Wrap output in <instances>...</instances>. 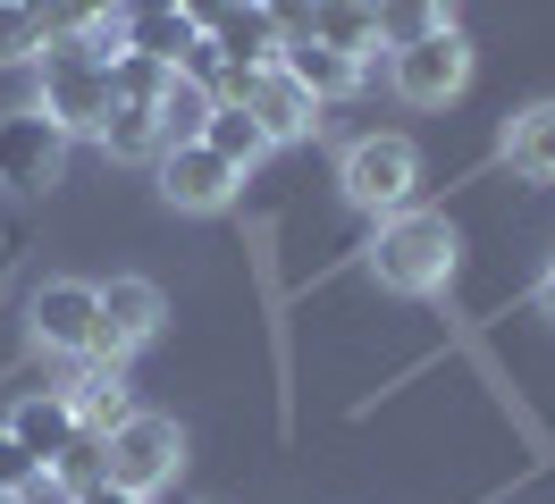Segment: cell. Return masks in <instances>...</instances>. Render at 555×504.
I'll return each instance as SVG.
<instances>
[{"label": "cell", "mask_w": 555, "mask_h": 504, "mask_svg": "<svg viewBox=\"0 0 555 504\" xmlns=\"http://www.w3.org/2000/svg\"><path fill=\"white\" fill-rule=\"evenodd\" d=\"M0 504H76V488H68V479H51V470H42L35 488H17V496H0Z\"/></svg>", "instance_id": "cb8c5ba5"}, {"label": "cell", "mask_w": 555, "mask_h": 504, "mask_svg": "<svg viewBox=\"0 0 555 504\" xmlns=\"http://www.w3.org/2000/svg\"><path fill=\"white\" fill-rule=\"evenodd\" d=\"M337 185H346L353 210H371V219H396V210H413L421 152L404 143V134H362V143H346V160H337Z\"/></svg>", "instance_id": "3957f363"}, {"label": "cell", "mask_w": 555, "mask_h": 504, "mask_svg": "<svg viewBox=\"0 0 555 504\" xmlns=\"http://www.w3.org/2000/svg\"><path fill=\"white\" fill-rule=\"evenodd\" d=\"M539 311L555 320V261H547V277H539Z\"/></svg>", "instance_id": "484cf974"}, {"label": "cell", "mask_w": 555, "mask_h": 504, "mask_svg": "<svg viewBox=\"0 0 555 504\" xmlns=\"http://www.w3.org/2000/svg\"><path fill=\"white\" fill-rule=\"evenodd\" d=\"M236 101L261 118V134H270V143H295V134H312V118H320V101L304 93L286 67H253V76L236 85Z\"/></svg>", "instance_id": "9c48e42d"}, {"label": "cell", "mask_w": 555, "mask_h": 504, "mask_svg": "<svg viewBox=\"0 0 555 504\" xmlns=\"http://www.w3.org/2000/svg\"><path fill=\"white\" fill-rule=\"evenodd\" d=\"M60 396L76 403V429H118V421H127V412H135V403H127V378H118V362H85V378H76V387H60Z\"/></svg>", "instance_id": "2e32d148"}, {"label": "cell", "mask_w": 555, "mask_h": 504, "mask_svg": "<svg viewBox=\"0 0 555 504\" xmlns=\"http://www.w3.org/2000/svg\"><path fill=\"white\" fill-rule=\"evenodd\" d=\"M102 143H109V160H160V152H169V134H160V109H152V101H109Z\"/></svg>", "instance_id": "e0dca14e"}, {"label": "cell", "mask_w": 555, "mask_h": 504, "mask_svg": "<svg viewBox=\"0 0 555 504\" xmlns=\"http://www.w3.org/2000/svg\"><path fill=\"white\" fill-rule=\"evenodd\" d=\"M236 168L219 160L210 143H169L160 152V194H169V210H194V219H210V210H228L236 202Z\"/></svg>", "instance_id": "ba28073f"}, {"label": "cell", "mask_w": 555, "mask_h": 504, "mask_svg": "<svg viewBox=\"0 0 555 504\" xmlns=\"http://www.w3.org/2000/svg\"><path fill=\"white\" fill-rule=\"evenodd\" d=\"M60 168H68V127H60L51 109H9V118H0V185H9V194L60 185Z\"/></svg>", "instance_id": "5b68a950"}, {"label": "cell", "mask_w": 555, "mask_h": 504, "mask_svg": "<svg viewBox=\"0 0 555 504\" xmlns=\"http://www.w3.org/2000/svg\"><path fill=\"white\" fill-rule=\"evenodd\" d=\"M210 42H219L236 67H278V51H286V34H278V17L261 9V0H236V9L210 26Z\"/></svg>", "instance_id": "4fadbf2b"}, {"label": "cell", "mask_w": 555, "mask_h": 504, "mask_svg": "<svg viewBox=\"0 0 555 504\" xmlns=\"http://www.w3.org/2000/svg\"><path fill=\"white\" fill-rule=\"evenodd\" d=\"M463 261V235L438 219V210H396L379 235H371V277L387 295H438Z\"/></svg>", "instance_id": "6da1fadb"}, {"label": "cell", "mask_w": 555, "mask_h": 504, "mask_svg": "<svg viewBox=\"0 0 555 504\" xmlns=\"http://www.w3.org/2000/svg\"><path fill=\"white\" fill-rule=\"evenodd\" d=\"M454 26V0H379V42H421V34Z\"/></svg>", "instance_id": "d6986e66"}, {"label": "cell", "mask_w": 555, "mask_h": 504, "mask_svg": "<svg viewBox=\"0 0 555 504\" xmlns=\"http://www.w3.org/2000/svg\"><path fill=\"white\" fill-rule=\"evenodd\" d=\"M9 437H17V445H26L42 470H51L85 429H76V403H68V396H26L17 412H9Z\"/></svg>", "instance_id": "7c38bea8"}, {"label": "cell", "mask_w": 555, "mask_h": 504, "mask_svg": "<svg viewBox=\"0 0 555 504\" xmlns=\"http://www.w3.org/2000/svg\"><path fill=\"white\" fill-rule=\"evenodd\" d=\"M169 76H177V67L143 60V51H118V60H109V101H152V109H160Z\"/></svg>", "instance_id": "ffe728a7"}, {"label": "cell", "mask_w": 555, "mask_h": 504, "mask_svg": "<svg viewBox=\"0 0 555 504\" xmlns=\"http://www.w3.org/2000/svg\"><path fill=\"white\" fill-rule=\"evenodd\" d=\"M42 17L26 9V0H0V67H35L42 60Z\"/></svg>", "instance_id": "44dd1931"}, {"label": "cell", "mask_w": 555, "mask_h": 504, "mask_svg": "<svg viewBox=\"0 0 555 504\" xmlns=\"http://www.w3.org/2000/svg\"><path fill=\"white\" fill-rule=\"evenodd\" d=\"M118 42L143 51V60H160V67H177L194 42H203V26H194L185 9H143V17H118Z\"/></svg>", "instance_id": "5bb4252c"}, {"label": "cell", "mask_w": 555, "mask_h": 504, "mask_svg": "<svg viewBox=\"0 0 555 504\" xmlns=\"http://www.w3.org/2000/svg\"><path fill=\"white\" fill-rule=\"evenodd\" d=\"M9 261H17V253H9V244H0V277H9Z\"/></svg>", "instance_id": "4316f807"}, {"label": "cell", "mask_w": 555, "mask_h": 504, "mask_svg": "<svg viewBox=\"0 0 555 504\" xmlns=\"http://www.w3.org/2000/svg\"><path fill=\"white\" fill-rule=\"evenodd\" d=\"M35 479H42V463H35V454H26L9 429H0V496H17V488H35Z\"/></svg>", "instance_id": "603a6c76"}, {"label": "cell", "mask_w": 555, "mask_h": 504, "mask_svg": "<svg viewBox=\"0 0 555 504\" xmlns=\"http://www.w3.org/2000/svg\"><path fill=\"white\" fill-rule=\"evenodd\" d=\"M496 152H505V168H514V177L555 185V101L514 109V118H505V134H496Z\"/></svg>", "instance_id": "30bf717a"}, {"label": "cell", "mask_w": 555, "mask_h": 504, "mask_svg": "<svg viewBox=\"0 0 555 504\" xmlns=\"http://www.w3.org/2000/svg\"><path fill=\"white\" fill-rule=\"evenodd\" d=\"M387 76H396V93L413 101V109H447V101L472 85V42H463V26H438V34H421V42H396Z\"/></svg>", "instance_id": "277c9868"}, {"label": "cell", "mask_w": 555, "mask_h": 504, "mask_svg": "<svg viewBox=\"0 0 555 504\" xmlns=\"http://www.w3.org/2000/svg\"><path fill=\"white\" fill-rule=\"evenodd\" d=\"M93 311H102V336H93L85 362H127V353L152 345L160 320H169V302H160L152 277H109V286H93Z\"/></svg>", "instance_id": "8992f818"}, {"label": "cell", "mask_w": 555, "mask_h": 504, "mask_svg": "<svg viewBox=\"0 0 555 504\" xmlns=\"http://www.w3.org/2000/svg\"><path fill=\"white\" fill-rule=\"evenodd\" d=\"M203 118H210V93L185 85V76H169V93H160V134H169V143H194Z\"/></svg>", "instance_id": "7402d4cb"}, {"label": "cell", "mask_w": 555, "mask_h": 504, "mask_svg": "<svg viewBox=\"0 0 555 504\" xmlns=\"http://www.w3.org/2000/svg\"><path fill=\"white\" fill-rule=\"evenodd\" d=\"M35 345L42 353H68V362H85L93 353V336H102V311H93V286L85 277H51V286H35Z\"/></svg>", "instance_id": "52a82bcc"}, {"label": "cell", "mask_w": 555, "mask_h": 504, "mask_svg": "<svg viewBox=\"0 0 555 504\" xmlns=\"http://www.w3.org/2000/svg\"><path fill=\"white\" fill-rule=\"evenodd\" d=\"M320 42L328 51H346V60L371 67V51H379V0H320Z\"/></svg>", "instance_id": "ac0fdd59"}, {"label": "cell", "mask_w": 555, "mask_h": 504, "mask_svg": "<svg viewBox=\"0 0 555 504\" xmlns=\"http://www.w3.org/2000/svg\"><path fill=\"white\" fill-rule=\"evenodd\" d=\"M185 463V429H177L169 412H127L118 429H102V479L109 488H127V496H160Z\"/></svg>", "instance_id": "7a4b0ae2"}, {"label": "cell", "mask_w": 555, "mask_h": 504, "mask_svg": "<svg viewBox=\"0 0 555 504\" xmlns=\"http://www.w3.org/2000/svg\"><path fill=\"white\" fill-rule=\"evenodd\" d=\"M278 67H286V76H295V85H304L312 101H346L353 85H362V60H346V51H328L320 34H295V42L278 51Z\"/></svg>", "instance_id": "8fae6325"}, {"label": "cell", "mask_w": 555, "mask_h": 504, "mask_svg": "<svg viewBox=\"0 0 555 504\" xmlns=\"http://www.w3.org/2000/svg\"><path fill=\"white\" fill-rule=\"evenodd\" d=\"M76 504H143V496H127V488H109V479H93V488H76Z\"/></svg>", "instance_id": "d4e9b609"}, {"label": "cell", "mask_w": 555, "mask_h": 504, "mask_svg": "<svg viewBox=\"0 0 555 504\" xmlns=\"http://www.w3.org/2000/svg\"><path fill=\"white\" fill-rule=\"evenodd\" d=\"M194 143H210V152L236 168V177L261 160V152H270V134H261V118H253L244 101H210V118H203V134H194Z\"/></svg>", "instance_id": "9a60e30c"}]
</instances>
